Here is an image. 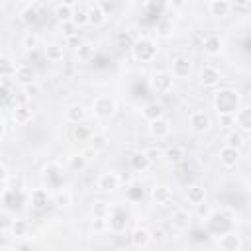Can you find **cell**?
Returning a JSON list of instances; mask_svg holds the SVG:
<instances>
[{
    "label": "cell",
    "mask_w": 251,
    "mask_h": 251,
    "mask_svg": "<svg viewBox=\"0 0 251 251\" xmlns=\"http://www.w3.org/2000/svg\"><path fill=\"white\" fill-rule=\"evenodd\" d=\"M129 49H131L133 59L139 61V63H153L155 57H157V53H159V45H157V41H155L153 37H147V35H143V37H135Z\"/></svg>",
    "instance_id": "6da1fadb"
},
{
    "label": "cell",
    "mask_w": 251,
    "mask_h": 251,
    "mask_svg": "<svg viewBox=\"0 0 251 251\" xmlns=\"http://www.w3.org/2000/svg\"><path fill=\"white\" fill-rule=\"evenodd\" d=\"M241 106L239 92L233 88H222L214 92V108L218 114H235V110Z\"/></svg>",
    "instance_id": "7a4b0ae2"
},
{
    "label": "cell",
    "mask_w": 251,
    "mask_h": 251,
    "mask_svg": "<svg viewBox=\"0 0 251 251\" xmlns=\"http://www.w3.org/2000/svg\"><path fill=\"white\" fill-rule=\"evenodd\" d=\"M90 108H92V114H94L98 120H110V118H114L116 112H118V102H116V98H112V96L100 94V96H96V98L92 100Z\"/></svg>",
    "instance_id": "3957f363"
},
{
    "label": "cell",
    "mask_w": 251,
    "mask_h": 251,
    "mask_svg": "<svg viewBox=\"0 0 251 251\" xmlns=\"http://www.w3.org/2000/svg\"><path fill=\"white\" fill-rule=\"evenodd\" d=\"M149 86H151L157 94H169V92H173L175 78H173V75L167 73V71H155V73L149 76Z\"/></svg>",
    "instance_id": "277c9868"
},
{
    "label": "cell",
    "mask_w": 251,
    "mask_h": 251,
    "mask_svg": "<svg viewBox=\"0 0 251 251\" xmlns=\"http://www.w3.org/2000/svg\"><path fill=\"white\" fill-rule=\"evenodd\" d=\"M222 80V71L216 65H202L198 69V84L204 88H214Z\"/></svg>",
    "instance_id": "5b68a950"
},
{
    "label": "cell",
    "mask_w": 251,
    "mask_h": 251,
    "mask_svg": "<svg viewBox=\"0 0 251 251\" xmlns=\"http://www.w3.org/2000/svg\"><path fill=\"white\" fill-rule=\"evenodd\" d=\"M188 126L194 133H208L212 129V116L204 110H196L188 116Z\"/></svg>",
    "instance_id": "8992f818"
},
{
    "label": "cell",
    "mask_w": 251,
    "mask_h": 251,
    "mask_svg": "<svg viewBox=\"0 0 251 251\" xmlns=\"http://www.w3.org/2000/svg\"><path fill=\"white\" fill-rule=\"evenodd\" d=\"M214 245L222 251H239V249H243V237L237 231H226L216 237Z\"/></svg>",
    "instance_id": "52a82bcc"
},
{
    "label": "cell",
    "mask_w": 251,
    "mask_h": 251,
    "mask_svg": "<svg viewBox=\"0 0 251 251\" xmlns=\"http://www.w3.org/2000/svg\"><path fill=\"white\" fill-rule=\"evenodd\" d=\"M192 222H194V214L186 208H176L171 214V227L175 231H188L192 227Z\"/></svg>",
    "instance_id": "ba28073f"
},
{
    "label": "cell",
    "mask_w": 251,
    "mask_h": 251,
    "mask_svg": "<svg viewBox=\"0 0 251 251\" xmlns=\"http://www.w3.org/2000/svg\"><path fill=\"white\" fill-rule=\"evenodd\" d=\"M127 226V212L120 206L116 208H110V214H108V229L114 231V233H122Z\"/></svg>",
    "instance_id": "9c48e42d"
},
{
    "label": "cell",
    "mask_w": 251,
    "mask_h": 251,
    "mask_svg": "<svg viewBox=\"0 0 251 251\" xmlns=\"http://www.w3.org/2000/svg\"><path fill=\"white\" fill-rule=\"evenodd\" d=\"M171 75L178 80H188L192 76V61L186 57H176L171 63Z\"/></svg>",
    "instance_id": "30bf717a"
},
{
    "label": "cell",
    "mask_w": 251,
    "mask_h": 251,
    "mask_svg": "<svg viewBox=\"0 0 251 251\" xmlns=\"http://www.w3.org/2000/svg\"><path fill=\"white\" fill-rule=\"evenodd\" d=\"M147 131L153 139H167L171 135V120L161 116L157 120H151L147 126Z\"/></svg>",
    "instance_id": "8fae6325"
},
{
    "label": "cell",
    "mask_w": 251,
    "mask_h": 251,
    "mask_svg": "<svg viewBox=\"0 0 251 251\" xmlns=\"http://www.w3.org/2000/svg\"><path fill=\"white\" fill-rule=\"evenodd\" d=\"M218 159L222 163V167L226 169H235L241 161V151L235 149V147H229V145H224L220 151H218Z\"/></svg>",
    "instance_id": "7c38bea8"
},
{
    "label": "cell",
    "mask_w": 251,
    "mask_h": 251,
    "mask_svg": "<svg viewBox=\"0 0 251 251\" xmlns=\"http://www.w3.org/2000/svg\"><path fill=\"white\" fill-rule=\"evenodd\" d=\"M96 188L100 192H116L120 188V176L118 173H102L98 178H96Z\"/></svg>",
    "instance_id": "4fadbf2b"
},
{
    "label": "cell",
    "mask_w": 251,
    "mask_h": 251,
    "mask_svg": "<svg viewBox=\"0 0 251 251\" xmlns=\"http://www.w3.org/2000/svg\"><path fill=\"white\" fill-rule=\"evenodd\" d=\"M149 196H151V200H153L155 204L165 206V204H169V202L173 200V188H171L169 184H165V182H159V184H155V186L151 188Z\"/></svg>",
    "instance_id": "5bb4252c"
},
{
    "label": "cell",
    "mask_w": 251,
    "mask_h": 251,
    "mask_svg": "<svg viewBox=\"0 0 251 251\" xmlns=\"http://www.w3.org/2000/svg\"><path fill=\"white\" fill-rule=\"evenodd\" d=\"M151 241H153V237L147 227H135L129 235V243L133 249H147L151 245Z\"/></svg>",
    "instance_id": "9a60e30c"
},
{
    "label": "cell",
    "mask_w": 251,
    "mask_h": 251,
    "mask_svg": "<svg viewBox=\"0 0 251 251\" xmlns=\"http://www.w3.org/2000/svg\"><path fill=\"white\" fill-rule=\"evenodd\" d=\"M86 120V108L80 102H73L65 108V122L69 124H82Z\"/></svg>",
    "instance_id": "2e32d148"
},
{
    "label": "cell",
    "mask_w": 251,
    "mask_h": 251,
    "mask_svg": "<svg viewBox=\"0 0 251 251\" xmlns=\"http://www.w3.org/2000/svg\"><path fill=\"white\" fill-rule=\"evenodd\" d=\"M12 80H16V82H20L24 86V84L35 80V69L31 65H27V63H22V65L16 67V73H14Z\"/></svg>",
    "instance_id": "e0dca14e"
},
{
    "label": "cell",
    "mask_w": 251,
    "mask_h": 251,
    "mask_svg": "<svg viewBox=\"0 0 251 251\" xmlns=\"http://www.w3.org/2000/svg\"><path fill=\"white\" fill-rule=\"evenodd\" d=\"M75 202V192L67 186H59V190L53 194V204L57 208H71Z\"/></svg>",
    "instance_id": "ac0fdd59"
},
{
    "label": "cell",
    "mask_w": 251,
    "mask_h": 251,
    "mask_svg": "<svg viewBox=\"0 0 251 251\" xmlns=\"http://www.w3.org/2000/svg\"><path fill=\"white\" fill-rule=\"evenodd\" d=\"M231 4H229V0H210L208 2V12H210V16H214V18H227L229 16V12H231Z\"/></svg>",
    "instance_id": "d6986e66"
},
{
    "label": "cell",
    "mask_w": 251,
    "mask_h": 251,
    "mask_svg": "<svg viewBox=\"0 0 251 251\" xmlns=\"http://www.w3.org/2000/svg\"><path fill=\"white\" fill-rule=\"evenodd\" d=\"M233 118H235L237 129H241V131H245V133L251 131V110H249L247 106H239V108L235 110Z\"/></svg>",
    "instance_id": "ffe728a7"
},
{
    "label": "cell",
    "mask_w": 251,
    "mask_h": 251,
    "mask_svg": "<svg viewBox=\"0 0 251 251\" xmlns=\"http://www.w3.org/2000/svg\"><path fill=\"white\" fill-rule=\"evenodd\" d=\"M184 196H186V202H188V204L198 206V204L206 202V188H204L202 184H190V186L186 188Z\"/></svg>",
    "instance_id": "44dd1931"
},
{
    "label": "cell",
    "mask_w": 251,
    "mask_h": 251,
    "mask_svg": "<svg viewBox=\"0 0 251 251\" xmlns=\"http://www.w3.org/2000/svg\"><path fill=\"white\" fill-rule=\"evenodd\" d=\"M141 116H143V120H147V122H151V120H157V118H161V116H165V108H163V104L161 102H147L143 108H141Z\"/></svg>",
    "instance_id": "7402d4cb"
},
{
    "label": "cell",
    "mask_w": 251,
    "mask_h": 251,
    "mask_svg": "<svg viewBox=\"0 0 251 251\" xmlns=\"http://www.w3.org/2000/svg\"><path fill=\"white\" fill-rule=\"evenodd\" d=\"M43 57L49 61V63H61L65 59V49L63 45H57V43H47L43 47Z\"/></svg>",
    "instance_id": "603a6c76"
},
{
    "label": "cell",
    "mask_w": 251,
    "mask_h": 251,
    "mask_svg": "<svg viewBox=\"0 0 251 251\" xmlns=\"http://www.w3.org/2000/svg\"><path fill=\"white\" fill-rule=\"evenodd\" d=\"M129 169L133 171V173H145L149 167H151V163H149V159L145 157V153L143 151H137V153H133L131 157H129Z\"/></svg>",
    "instance_id": "cb8c5ba5"
},
{
    "label": "cell",
    "mask_w": 251,
    "mask_h": 251,
    "mask_svg": "<svg viewBox=\"0 0 251 251\" xmlns=\"http://www.w3.org/2000/svg\"><path fill=\"white\" fill-rule=\"evenodd\" d=\"M29 202H31V206L35 210H43L49 204V192L45 188H33L29 192Z\"/></svg>",
    "instance_id": "d4e9b609"
},
{
    "label": "cell",
    "mask_w": 251,
    "mask_h": 251,
    "mask_svg": "<svg viewBox=\"0 0 251 251\" xmlns=\"http://www.w3.org/2000/svg\"><path fill=\"white\" fill-rule=\"evenodd\" d=\"M86 14H88V24H90V25L100 27V25L106 24V18H108V16L104 14V10H102L100 4H92V6L86 10Z\"/></svg>",
    "instance_id": "484cf974"
},
{
    "label": "cell",
    "mask_w": 251,
    "mask_h": 251,
    "mask_svg": "<svg viewBox=\"0 0 251 251\" xmlns=\"http://www.w3.org/2000/svg\"><path fill=\"white\" fill-rule=\"evenodd\" d=\"M31 118H33L31 106H27V104H16V108H14V122L18 126H25L27 122H31Z\"/></svg>",
    "instance_id": "4316f807"
},
{
    "label": "cell",
    "mask_w": 251,
    "mask_h": 251,
    "mask_svg": "<svg viewBox=\"0 0 251 251\" xmlns=\"http://www.w3.org/2000/svg\"><path fill=\"white\" fill-rule=\"evenodd\" d=\"M202 49H204V53L210 55V57L220 55V51H222V39H220V35H208V37H204Z\"/></svg>",
    "instance_id": "83f0119b"
},
{
    "label": "cell",
    "mask_w": 251,
    "mask_h": 251,
    "mask_svg": "<svg viewBox=\"0 0 251 251\" xmlns=\"http://www.w3.org/2000/svg\"><path fill=\"white\" fill-rule=\"evenodd\" d=\"M245 143H247V133L241 131V129H233V131H229L227 137H226V145L235 147V149H239V151L245 147Z\"/></svg>",
    "instance_id": "f1b7e54d"
},
{
    "label": "cell",
    "mask_w": 251,
    "mask_h": 251,
    "mask_svg": "<svg viewBox=\"0 0 251 251\" xmlns=\"http://www.w3.org/2000/svg\"><path fill=\"white\" fill-rule=\"evenodd\" d=\"M16 63L10 55H0V78L6 80V78H12L14 73H16Z\"/></svg>",
    "instance_id": "f546056e"
},
{
    "label": "cell",
    "mask_w": 251,
    "mask_h": 251,
    "mask_svg": "<svg viewBox=\"0 0 251 251\" xmlns=\"http://www.w3.org/2000/svg\"><path fill=\"white\" fill-rule=\"evenodd\" d=\"M163 159H167L169 163L176 165L184 159V149L180 145H169L167 149H163Z\"/></svg>",
    "instance_id": "4dcf8cb0"
},
{
    "label": "cell",
    "mask_w": 251,
    "mask_h": 251,
    "mask_svg": "<svg viewBox=\"0 0 251 251\" xmlns=\"http://www.w3.org/2000/svg\"><path fill=\"white\" fill-rule=\"evenodd\" d=\"M29 233V224L25 222V220H16L14 218V222H12V226H10V235H14L16 239H22V237H25Z\"/></svg>",
    "instance_id": "1f68e13d"
},
{
    "label": "cell",
    "mask_w": 251,
    "mask_h": 251,
    "mask_svg": "<svg viewBox=\"0 0 251 251\" xmlns=\"http://www.w3.org/2000/svg\"><path fill=\"white\" fill-rule=\"evenodd\" d=\"M53 16L59 24H65V22H71V16H73V6H67V4H57L55 10H53Z\"/></svg>",
    "instance_id": "d6a6232c"
},
{
    "label": "cell",
    "mask_w": 251,
    "mask_h": 251,
    "mask_svg": "<svg viewBox=\"0 0 251 251\" xmlns=\"http://www.w3.org/2000/svg\"><path fill=\"white\" fill-rule=\"evenodd\" d=\"M71 24L75 27H84L88 25V14H86V8H78L75 6L73 8V16H71Z\"/></svg>",
    "instance_id": "836d02e7"
},
{
    "label": "cell",
    "mask_w": 251,
    "mask_h": 251,
    "mask_svg": "<svg viewBox=\"0 0 251 251\" xmlns=\"http://www.w3.org/2000/svg\"><path fill=\"white\" fill-rule=\"evenodd\" d=\"M110 202H106V200H96V202H92V206H90V214H92V218H108V214H110Z\"/></svg>",
    "instance_id": "e575fe53"
},
{
    "label": "cell",
    "mask_w": 251,
    "mask_h": 251,
    "mask_svg": "<svg viewBox=\"0 0 251 251\" xmlns=\"http://www.w3.org/2000/svg\"><path fill=\"white\" fill-rule=\"evenodd\" d=\"M71 135H73L75 141H88L90 135H92V129L88 126H84V124H75Z\"/></svg>",
    "instance_id": "d590c367"
},
{
    "label": "cell",
    "mask_w": 251,
    "mask_h": 251,
    "mask_svg": "<svg viewBox=\"0 0 251 251\" xmlns=\"http://www.w3.org/2000/svg\"><path fill=\"white\" fill-rule=\"evenodd\" d=\"M22 47L25 51H33V49H39V35L35 31H25L24 37H22Z\"/></svg>",
    "instance_id": "8d00e7d4"
},
{
    "label": "cell",
    "mask_w": 251,
    "mask_h": 251,
    "mask_svg": "<svg viewBox=\"0 0 251 251\" xmlns=\"http://www.w3.org/2000/svg\"><path fill=\"white\" fill-rule=\"evenodd\" d=\"M88 141H90V145H92L96 151H104V149L110 145V137H108L106 133H102V131H100V133H92Z\"/></svg>",
    "instance_id": "74e56055"
},
{
    "label": "cell",
    "mask_w": 251,
    "mask_h": 251,
    "mask_svg": "<svg viewBox=\"0 0 251 251\" xmlns=\"http://www.w3.org/2000/svg\"><path fill=\"white\" fill-rule=\"evenodd\" d=\"M37 8H39V4H37V2H31V4L22 12V20H24L25 24H33V22H37V18H39V16H37V14H39Z\"/></svg>",
    "instance_id": "f35d334b"
},
{
    "label": "cell",
    "mask_w": 251,
    "mask_h": 251,
    "mask_svg": "<svg viewBox=\"0 0 251 251\" xmlns=\"http://www.w3.org/2000/svg\"><path fill=\"white\" fill-rule=\"evenodd\" d=\"M173 29H175V25H173V22L169 18H161L157 22V35L159 37H169L173 33Z\"/></svg>",
    "instance_id": "ab89813d"
},
{
    "label": "cell",
    "mask_w": 251,
    "mask_h": 251,
    "mask_svg": "<svg viewBox=\"0 0 251 251\" xmlns=\"http://www.w3.org/2000/svg\"><path fill=\"white\" fill-rule=\"evenodd\" d=\"M86 159L80 155V153H73L71 157H69V169L71 171H75V173H80L84 167H86Z\"/></svg>",
    "instance_id": "60d3db41"
},
{
    "label": "cell",
    "mask_w": 251,
    "mask_h": 251,
    "mask_svg": "<svg viewBox=\"0 0 251 251\" xmlns=\"http://www.w3.org/2000/svg\"><path fill=\"white\" fill-rule=\"evenodd\" d=\"M92 45L90 43H82V45H76V61H80V63H86V61H90V57H92Z\"/></svg>",
    "instance_id": "b9f144b4"
},
{
    "label": "cell",
    "mask_w": 251,
    "mask_h": 251,
    "mask_svg": "<svg viewBox=\"0 0 251 251\" xmlns=\"http://www.w3.org/2000/svg\"><path fill=\"white\" fill-rule=\"evenodd\" d=\"M143 153H145V157L149 159V163H151V165L163 159V149H161V147H157V145H151V147L143 149Z\"/></svg>",
    "instance_id": "7bdbcfd3"
},
{
    "label": "cell",
    "mask_w": 251,
    "mask_h": 251,
    "mask_svg": "<svg viewBox=\"0 0 251 251\" xmlns=\"http://www.w3.org/2000/svg\"><path fill=\"white\" fill-rule=\"evenodd\" d=\"M12 222H14V216H12L8 210H2V212H0V233L10 231Z\"/></svg>",
    "instance_id": "ee69618b"
},
{
    "label": "cell",
    "mask_w": 251,
    "mask_h": 251,
    "mask_svg": "<svg viewBox=\"0 0 251 251\" xmlns=\"http://www.w3.org/2000/svg\"><path fill=\"white\" fill-rule=\"evenodd\" d=\"M39 92H41V86H39L37 80H31V82L24 84V94H25L27 98H33V96H37Z\"/></svg>",
    "instance_id": "f6af8a7d"
},
{
    "label": "cell",
    "mask_w": 251,
    "mask_h": 251,
    "mask_svg": "<svg viewBox=\"0 0 251 251\" xmlns=\"http://www.w3.org/2000/svg\"><path fill=\"white\" fill-rule=\"evenodd\" d=\"M108 229V218H92V231L102 233Z\"/></svg>",
    "instance_id": "bcb514c9"
},
{
    "label": "cell",
    "mask_w": 251,
    "mask_h": 251,
    "mask_svg": "<svg viewBox=\"0 0 251 251\" xmlns=\"http://www.w3.org/2000/svg\"><path fill=\"white\" fill-rule=\"evenodd\" d=\"M220 118V126L222 127H226V129H229V127H235V118H233V114H218Z\"/></svg>",
    "instance_id": "7dc6e473"
},
{
    "label": "cell",
    "mask_w": 251,
    "mask_h": 251,
    "mask_svg": "<svg viewBox=\"0 0 251 251\" xmlns=\"http://www.w3.org/2000/svg\"><path fill=\"white\" fill-rule=\"evenodd\" d=\"M98 153L100 151H96L92 145H88V147H84V149H80V155L86 159V161H94L96 157H98Z\"/></svg>",
    "instance_id": "c3c4849f"
},
{
    "label": "cell",
    "mask_w": 251,
    "mask_h": 251,
    "mask_svg": "<svg viewBox=\"0 0 251 251\" xmlns=\"http://www.w3.org/2000/svg\"><path fill=\"white\" fill-rule=\"evenodd\" d=\"M196 208H198V214H200V216H204V220H208V216H210V214L214 212V210H212L210 206H206L204 202H202V204H198Z\"/></svg>",
    "instance_id": "681fc988"
},
{
    "label": "cell",
    "mask_w": 251,
    "mask_h": 251,
    "mask_svg": "<svg viewBox=\"0 0 251 251\" xmlns=\"http://www.w3.org/2000/svg\"><path fill=\"white\" fill-rule=\"evenodd\" d=\"M73 29H75V25H73L71 22L61 24V33H65V35H73Z\"/></svg>",
    "instance_id": "f907efd6"
},
{
    "label": "cell",
    "mask_w": 251,
    "mask_h": 251,
    "mask_svg": "<svg viewBox=\"0 0 251 251\" xmlns=\"http://www.w3.org/2000/svg\"><path fill=\"white\" fill-rule=\"evenodd\" d=\"M169 6L173 10H182L186 6V0H169Z\"/></svg>",
    "instance_id": "816d5d0a"
},
{
    "label": "cell",
    "mask_w": 251,
    "mask_h": 251,
    "mask_svg": "<svg viewBox=\"0 0 251 251\" xmlns=\"http://www.w3.org/2000/svg\"><path fill=\"white\" fill-rule=\"evenodd\" d=\"M151 237H153L155 241H163V239H165V231H163V229H153V231H151Z\"/></svg>",
    "instance_id": "f5cc1de1"
},
{
    "label": "cell",
    "mask_w": 251,
    "mask_h": 251,
    "mask_svg": "<svg viewBox=\"0 0 251 251\" xmlns=\"http://www.w3.org/2000/svg\"><path fill=\"white\" fill-rule=\"evenodd\" d=\"M249 2H251V0H229V4L235 6V8H247Z\"/></svg>",
    "instance_id": "db71d44e"
},
{
    "label": "cell",
    "mask_w": 251,
    "mask_h": 251,
    "mask_svg": "<svg viewBox=\"0 0 251 251\" xmlns=\"http://www.w3.org/2000/svg\"><path fill=\"white\" fill-rule=\"evenodd\" d=\"M120 176V184L126 182V184H131V173H126V175H118Z\"/></svg>",
    "instance_id": "11a10c76"
},
{
    "label": "cell",
    "mask_w": 251,
    "mask_h": 251,
    "mask_svg": "<svg viewBox=\"0 0 251 251\" xmlns=\"http://www.w3.org/2000/svg\"><path fill=\"white\" fill-rule=\"evenodd\" d=\"M6 178H8V169L4 165H0V182L6 180Z\"/></svg>",
    "instance_id": "9f6ffc18"
},
{
    "label": "cell",
    "mask_w": 251,
    "mask_h": 251,
    "mask_svg": "<svg viewBox=\"0 0 251 251\" xmlns=\"http://www.w3.org/2000/svg\"><path fill=\"white\" fill-rule=\"evenodd\" d=\"M6 135V122L0 118V141H2V137Z\"/></svg>",
    "instance_id": "6f0895ef"
},
{
    "label": "cell",
    "mask_w": 251,
    "mask_h": 251,
    "mask_svg": "<svg viewBox=\"0 0 251 251\" xmlns=\"http://www.w3.org/2000/svg\"><path fill=\"white\" fill-rule=\"evenodd\" d=\"M76 2L78 0H61V4H67V6H73V8L76 6Z\"/></svg>",
    "instance_id": "680465c9"
},
{
    "label": "cell",
    "mask_w": 251,
    "mask_h": 251,
    "mask_svg": "<svg viewBox=\"0 0 251 251\" xmlns=\"http://www.w3.org/2000/svg\"><path fill=\"white\" fill-rule=\"evenodd\" d=\"M4 104H6V102H4V100H2V98H0V110H2V108H4Z\"/></svg>",
    "instance_id": "91938a15"
},
{
    "label": "cell",
    "mask_w": 251,
    "mask_h": 251,
    "mask_svg": "<svg viewBox=\"0 0 251 251\" xmlns=\"http://www.w3.org/2000/svg\"><path fill=\"white\" fill-rule=\"evenodd\" d=\"M4 4H6V0H0V10L4 8Z\"/></svg>",
    "instance_id": "94428289"
},
{
    "label": "cell",
    "mask_w": 251,
    "mask_h": 251,
    "mask_svg": "<svg viewBox=\"0 0 251 251\" xmlns=\"http://www.w3.org/2000/svg\"><path fill=\"white\" fill-rule=\"evenodd\" d=\"M20 2H25V4H31V2H35V0H20Z\"/></svg>",
    "instance_id": "6125c7cd"
},
{
    "label": "cell",
    "mask_w": 251,
    "mask_h": 251,
    "mask_svg": "<svg viewBox=\"0 0 251 251\" xmlns=\"http://www.w3.org/2000/svg\"><path fill=\"white\" fill-rule=\"evenodd\" d=\"M98 2H102V0H98Z\"/></svg>",
    "instance_id": "be15d7a7"
}]
</instances>
